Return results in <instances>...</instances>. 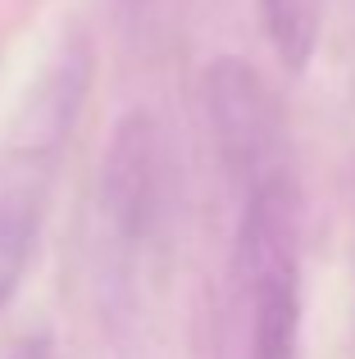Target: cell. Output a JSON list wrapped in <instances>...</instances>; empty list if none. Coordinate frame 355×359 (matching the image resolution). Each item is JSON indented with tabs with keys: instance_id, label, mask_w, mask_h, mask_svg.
I'll list each match as a JSON object with an SVG mask.
<instances>
[{
	"instance_id": "1",
	"label": "cell",
	"mask_w": 355,
	"mask_h": 359,
	"mask_svg": "<svg viewBox=\"0 0 355 359\" xmlns=\"http://www.w3.org/2000/svg\"><path fill=\"white\" fill-rule=\"evenodd\" d=\"M232 273L246 314V359H296L301 351V196L296 177L241 187Z\"/></svg>"
},
{
	"instance_id": "2",
	"label": "cell",
	"mask_w": 355,
	"mask_h": 359,
	"mask_svg": "<svg viewBox=\"0 0 355 359\" xmlns=\"http://www.w3.org/2000/svg\"><path fill=\"white\" fill-rule=\"evenodd\" d=\"M205 96H210V123L232 182L250 187V182H264V177L292 173L283 114H278L264 78L250 64L219 60L205 78Z\"/></svg>"
},
{
	"instance_id": "3",
	"label": "cell",
	"mask_w": 355,
	"mask_h": 359,
	"mask_svg": "<svg viewBox=\"0 0 355 359\" xmlns=\"http://www.w3.org/2000/svg\"><path fill=\"white\" fill-rule=\"evenodd\" d=\"M260 18L287 69H305L319 32V0H260Z\"/></svg>"
}]
</instances>
